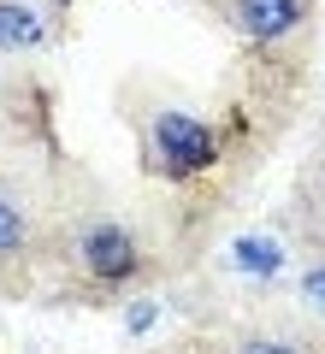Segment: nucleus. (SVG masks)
<instances>
[{
	"label": "nucleus",
	"mask_w": 325,
	"mask_h": 354,
	"mask_svg": "<svg viewBox=\"0 0 325 354\" xmlns=\"http://www.w3.org/2000/svg\"><path fill=\"white\" fill-rule=\"evenodd\" d=\"M30 41H42V24L30 6H6L0 0V48H30Z\"/></svg>",
	"instance_id": "20e7f679"
},
{
	"label": "nucleus",
	"mask_w": 325,
	"mask_h": 354,
	"mask_svg": "<svg viewBox=\"0 0 325 354\" xmlns=\"http://www.w3.org/2000/svg\"><path fill=\"white\" fill-rule=\"evenodd\" d=\"M154 153H160V171L166 177H189L213 160V130L201 118L184 113H160L154 118Z\"/></svg>",
	"instance_id": "f257e3e1"
},
{
	"label": "nucleus",
	"mask_w": 325,
	"mask_h": 354,
	"mask_svg": "<svg viewBox=\"0 0 325 354\" xmlns=\"http://www.w3.org/2000/svg\"><path fill=\"white\" fill-rule=\"evenodd\" d=\"M24 248V213H18L12 201H0V254Z\"/></svg>",
	"instance_id": "39448f33"
},
{
	"label": "nucleus",
	"mask_w": 325,
	"mask_h": 354,
	"mask_svg": "<svg viewBox=\"0 0 325 354\" xmlns=\"http://www.w3.org/2000/svg\"><path fill=\"white\" fill-rule=\"evenodd\" d=\"M77 254H83L89 278H100V283H125L130 272L142 266L137 242H130V236H125L118 225H95V230H83V242H77Z\"/></svg>",
	"instance_id": "f03ea898"
},
{
	"label": "nucleus",
	"mask_w": 325,
	"mask_h": 354,
	"mask_svg": "<svg viewBox=\"0 0 325 354\" xmlns=\"http://www.w3.org/2000/svg\"><path fill=\"white\" fill-rule=\"evenodd\" d=\"M301 295H308V301H313V307H319V313H325V266H319V272H308V278H301Z\"/></svg>",
	"instance_id": "0eeeda50"
},
{
	"label": "nucleus",
	"mask_w": 325,
	"mask_h": 354,
	"mask_svg": "<svg viewBox=\"0 0 325 354\" xmlns=\"http://www.w3.org/2000/svg\"><path fill=\"white\" fill-rule=\"evenodd\" d=\"M237 24L254 41H278L301 24V0H237Z\"/></svg>",
	"instance_id": "7ed1b4c3"
},
{
	"label": "nucleus",
	"mask_w": 325,
	"mask_h": 354,
	"mask_svg": "<svg viewBox=\"0 0 325 354\" xmlns=\"http://www.w3.org/2000/svg\"><path fill=\"white\" fill-rule=\"evenodd\" d=\"M237 354H301L296 342H278V337H243Z\"/></svg>",
	"instance_id": "423d86ee"
}]
</instances>
